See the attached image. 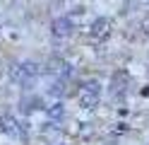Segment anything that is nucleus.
Listing matches in <instances>:
<instances>
[{
	"label": "nucleus",
	"mask_w": 149,
	"mask_h": 145,
	"mask_svg": "<svg viewBox=\"0 0 149 145\" xmlns=\"http://www.w3.org/2000/svg\"><path fill=\"white\" fill-rule=\"evenodd\" d=\"M46 114H48V119H51V121H60L63 116H65V106H63V102L51 104L48 109H46Z\"/></svg>",
	"instance_id": "7"
},
{
	"label": "nucleus",
	"mask_w": 149,
	"mask_h": 145,
	"mask_svg": "<svg viewBox=\"0 0 149 145\" xmlns=\"http://www.w3.org/2000/svg\"><path fill=\"white\" fill-rule=\"evenodd\" d=\"M111 32V22L106 17H99V19H94L91 22V29H89V34L94 36V39H99V36H106Z\"/></svg>",
	"instance_id": "5"
},
{
	"label": "nucleus",
	"mask_w": 149,
	"mask_h": 145,
	"mask_svg": "<svg viewBox=\"0 0 149 145\" xmlns=\"http://www.w3.org/2000/svg\"><path fill=\"white\" fill-rule=\"evenodd\" d=\"M0 128H3V133H7V135H17V138H26V131L22 128V123L15 119L12 114H5L3 119H0Z\"/></svg>",
	"instance_id": "4"
},
{
	"label": "nucleus",
	"mask_w": 149,
	"mask_h": 145,
	"mask_svg": "<svg viewBox=\"0 0 149 145\" xmlns=\"http://www.w3.org/2000/svg\"><path fill=\"white\" fill-rule=\"evenodd\" d=\"M51 70H53V75H55V77H60V80H65V77H70V75H72V65H70L68 61H63V58H60V61L55 58Z\"/></svg>",
	"instance_id": "6"
},
{
	"label": "nucleus",
	"mask_w": 149,
	"mask_h": 145,
	"mask_svg": "<svg viewBox=\"0 0 149 145\" xmlns=\"http://www.w3.org/2000/svg\"><path fill=\"white\" fill-rule=\"evenodd\" d=\"M39 73H41V68L36 65L34 61H22V63H15V65H10V70H7L10 80H12L15 85L24 87V90H31V87H34L36 77H39Z\"/></svg>",
	"instance_id": "1"
},
{
	"label": "nucleus",
	"mask_w": 149,
	"mask_h": 145,
	"mask_svg": "<svg viewBox=\"0 0 149 145\" xmlns=\"http://www.w3.org/2000/svg\"><path fill=\"white\" fill-rule=\"evenodd\" d=\"M101 99V85L96 80H89L82 85V90H79V104L84 106V109H94V106L99 104Z\"/></svg>",
	"instance_id": "2"
},
{
	"label": "nucleus",
	"mask_w": 149,
	"mask_h": 145,
	"mask_svg": "<svg viewBox=\"0 0 149 145\" xmlns=\"http://www.w3.org/2000/svg\"><path fill=\"white\" fill-rule=\"evenodd\" d=\"M72 29H74V24H72V19L68 17V15H63V17H55L53 19V24H51V34H53V39L55 41H63V39H68L70 34H72Z\"/></svg>",
	"instance_id": "3"
}]
</instances>
